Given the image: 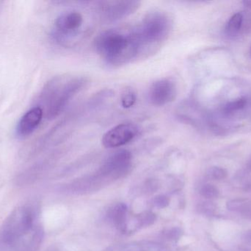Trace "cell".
I'll use <instances>...</instances> for the list:
<instances>
[{
    "label": "cell",
    "instance_id": "6",
    "mask_svg": "<svg viewBox=\"0 0 251 251\" xmlns=\"http://www.w3.org/2000/svg\"><path fill=\"white\" fill-rule=\"evenodd\" d=\"M176 97V84L168 78L155 81L149 88V100L153 106H166L174 102Z\"/></svg>",
    "mask_w": 251,
    "mask_h": 251
},
{
    "label": "cell",
    "instance_id": "3",
    "mask_svg": "<svg viewBox=\"0 0 251 251\" xmlns=\"http://www.w3.org/2000/svg\"><path fill=\"white\" fill-rule=\"evenodd\" d=\"M32 214L28 209L22 208L15 211L8 218L1 231V240L12 243L26 234L32 226Z\"/></svg>",
    "mask_w": 251,
    "mask_h": 251
},
{
    "label": "cell",
    "instance_id": "5",
    "mask_svg": "<svg viewBox=\"0 0 251 251\" xmlns=\"http://www.w3.org/2000/svg\"><path fill=\"white\" fill-rule=\"evenodd\" d=\"M138 134V128L134 124H119L104 134L102 144L106 148L122 147L132 141Z\"/></svg>",
    "mask_w": 251,
    "mask_h": 251
},
{
    "label": "cell",
    "instance_id": "1",
    "mask_svg": "<svg viewBox=\"0 0 251 251\" xmlns=\"http://www.w3.org/2000/svg\"><path fill=\"white\" fill-rule=\"evenodd\" d=\"M94 47L104 61L112 66L127 64L141 57L140 44L134 31L107 29L97 35Z\"/></svg>",
    "mask_w": 251,
    "mask_h": 251
},
{
    "label": "cell",
    "instance_id": "4",
    "mask_svg": "<svg viewBox=\"0 0 251 251\" xmlns=\"http://www.w3.org/2000/svg\"><path fill=\"white\" fill-rule=\"evenodd\" d=\"M140 7V1L133 0L101 1L99 6V13L103 20L116 22L135 13Z\"/></svg>",
    "mask_w": 251,
    "mask_h": 251
},
{
    "label": "cell",
    "instance_id": "8",
    "mask_svg": "<svg viewBox=\"0 0 251 251\" xmlns=\"http://www.w3.org/2000/svg\"><path fill=\"white\" fill-rule=\"evenodd\" d=\"M83 24V16L77 11H69L60 15L55 21L56 29L65 35L76 34Z\"/></svg>",
    "mask_w": 251,
    "mask_h": 251
},
{
    "label": "cell",
    "instance_id": "9",
    "mask_svg": "<svg viewBox=\"0 0 251 251\" xmlns=\"http://www.w3.org/2000/svg\"><path fill=\"white\" fill-rule=\"evenodd\" d=\"M43 111L41 108H34L25 113L18 125V133L21 136H28L32 134L41 122Z\"/></svg>",
    "mask_w": 251,
    "mask_h": 251
},
{
    "label": "cell",
    "instance_id": "7",
    "mask_svg": "<svg viewBox=\"0 0 251 251\" xmlns=\"http://www.w3.org/2000/svg\"><path fill=\"white\" fill-rule=\"evenodd\" d=\"M131 155L127 150H121L110 156L101 169L102 175L120 177L125 174L131 166Z\"/></svg>",
    "mask_w": 251,
    "mask_h": 251
},
{
    "label": "cell",
    "instance_id": "2",
    "mask_svg": "<svg viewBox=\"0 0 251 251\" xmlns=\"http://www.w3.org/2000/svg\"><path fill=\"white\" fill-rule=\"evenodd\" d=\"M172 22L165 12L154 10L149 12L134 30L143 55L153 53L171 33Z\"/></svg>",
    "mask_w": 251,
    "mask_h": 251
},
{
    "label": "cell",
    "instance_id": "10",
    "mask_svg": "<svg viewBox=\"0 0 251 251\" xmlns=\"http://www.w3.org/2000/svg\"><path fill=\"white\" fill-rule=\"evenodd\" d=\"M243 17L241 13H236L231 16L226 26V34L228 37H234L239 33L243 25Z\"/></svg>",
    "mask_w": 251,
    "mask_h": 251
},
{
    "label": "cell",
    "instance_id": "13",
    "mask_svg": "<svg viewBox=\"0 0 251 251\" xmlns=\"http://www.w3.org/2000/svg\"><path fill=\"white\" fill-rule=\"evenodd\" d=\"M156 204L159 207H163L168 204V200L165 197H159L156 199Z\"/></svg>",
    "mask_w": 251,
    "mask_h": 251
},
{
    "label": "cell",
    "instance_id": "11",
    "mask_svg": "<svg viewBox=\"0 0 251 251\" xmlns=\"http://www.w3.org/2000/svg\"><path fill=\"white\" fill-rule=\"evenodd\" d=\"M122 106L125 109H130L135 104L137 101V94L135 91L131 87H126L121 94Z\"/></svg>",
    "mask_w": 251,
    "mask_h": 251
},
{
    "label": "cell",
    "instance_id": "12",
    "mask_svg": "<svg viewBox=\"0 0 251 251\" xmlns=\"http://www.w3.org/2000/svg\"><path fill=\"white\" fill-rule=\"evenodd\" d=\"M126 212V207L123 204L116 206L112 212V218L116 225L119 228H125Z\"/></svg>",
    "mask_w": 251,
    "mask_h": 251
},
{
    "label": "cell",
    "instance_id": "14",
    "mask_svg": "<svg viewBox=\"0 0 251 251\" xmlns=\"http://www.w3.org/2000/svg\"></svg>",
    "mask_w": 251,
    "mask_h": 251
}]
</instances>
